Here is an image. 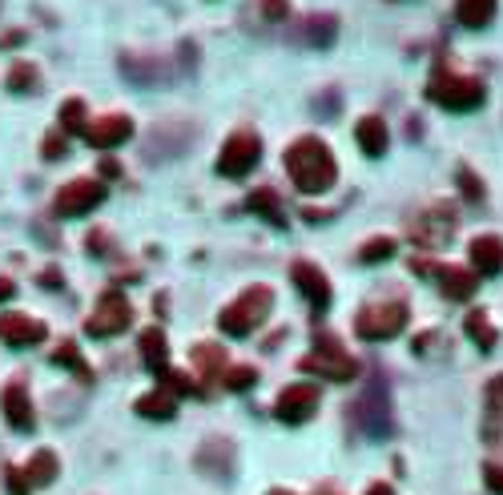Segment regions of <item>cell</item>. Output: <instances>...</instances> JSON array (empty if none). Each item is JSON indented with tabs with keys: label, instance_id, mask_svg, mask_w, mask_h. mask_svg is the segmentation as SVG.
Wrapping results in <instances>:
<instances>
[{
	"label": "cell",
	"instance_id": "6da1fadb",
	"mask_svg": "<svg viewBox=\"0 0 503 495\" xmlns=\"http://www.w3.org/2000/svg\"><path fill=\"white\" fill-rule=\"evenodd\" d=\"M286 173L290 181L302 189V194H326V189L339 181V162H334L331 146L323 138H298L290 149H286Z\"/></svg>",
	"mask_w": 503,
	"mask_h": 495
},
{
	"label": "cell",
	"instance_id": "7a4b0ae2",
	"mask_svg": "<svg viewBox=\"0 0 503 495\" xmlns=\"http://www.w3.org/2000/svg\"><path fill=\"white\" fill-rule=\"evenodd\" d=\"M270 310H274V290H270V286H246V290L218 315V326L226 334H234V339H246V334H254L266 323Z\"/></svg>",
	"mask_w": 503,
	"mask_h": 495
},
{
	"label": "cell",
	"instance_id": "3957f363",
	"mask_svg": "<svg viewBox=\"0 0 503 495\" xmlns=\"http://www.w3.org/2000/svg\"><path fill=\"white\" fill-rule=\"evenodd\" d=\"M427 97L435 101L439 109H451V113H471V109L483 105V85L475 77H459V73H447V69H435L427 81Z\"/></svg>",
	"mask_w": 503,
	"mask_h": 495
},
{
	"label": "cell",
	"instance_id": "277c9868",
	"mask_svg": "<svg viewBox=\"0 0 503 495\" xmlns=\"http://www.w3.org/2000/svg\"><path fill=\"white\" fill-rule=\"evenodd\" d=\"M407 302L390 298V302H371V306H363L355 315V334L366 342H387L395 339V334L407 331Z\"/></svg>",
	"mask_w": 503,
	"mask_h": 495
},
{
	"label": "cell",
	"instance_id": "5b68a950",
	"mask_svg": "<svg viewBox=\"0 0 503 495\" xmlns=\"http://www.w3.org/2000/svg\"><path fill=\"white\" fill-rule=\"evenodd\" d=\"M298 366L302 371H310V374H323V379H331V382H350L358 374V363L342 350V342L334 339V334H318L314 350L302 355Z\"/></svg>",
	"mask_w": 503,
	"mask_h": 495
},
{
	"label": "cell",
	"instance_id": "8992f818",
	"mask_svg": "<svg viewBox=\"0 0 503 495\" xmlns=\"http://www.w3.org/2000/svg\"><path fill=\"white\" fill-rule=\"evenodd\" d=\"M101 202H105V181L73 178V181H65V186L57 189V197H53V214H57V218H85V214H93Z\"/></svg>",
	"mask_w": 503,
	"mask_h": 495
},
{
	"label": "cell",
	"instance_id": "52a82bcc",
	"mask_svg": "<svg viewBox=\"0 0 503 495\" xmlns=\"http://www.w3.org/2000/svg\"><path fill=\"white\" fill-rule=\"evenodd\" d=\"M130 323H133L130 298H125L122 290H105V294L97 298V306H93V315H89V323H85V331H89L93 339H113V334L130 331Z\"/></svg>",
	"mask_w": 503,
	"mask_h": 495
},
{
	"label": "cell",
	"instance_id": "ba28073f",
	"mask_svg": "<svg viewBox=\"0 0 503 495\" xmlns=\"http://www.w3.org/2000/svg\"><path fill=\"white\" fill-rule=\"evenodd\" d=\"M258 162H262V138L250 130H238V133H230L226 146H222L218 173L222 178H246Z\"/></svg>",
	"mask_w": 503,
	"mask_h": 495
},
{
	"label": "cell",
	"instance_id": "9c48e42d",
	"mask_svg": "<svg viewBox=\"0 0 503 495\" xmlns=\"http://www.w3.org/2000/svg\"><path fill=\"white\" fill-rule=\"evenodd\" d=\"M318 387L314 382H290V387H282V395H278L274 403V415L282 423H290V427H298V423H306L310 415L318 411Z\"/></svg>",
	"mask_w": 503,
	"mask_h": 495
},
{
	"label": "cell",
	"instance_id": "30bf717a",
	"mask_svg": "<svg viewBox=\"0 0 503 495\" xmlns=\"http://www.w3.org/2000/svg\"><path fill=\"white\" fill-rule=\"evenodd\" d=\"M355 419L363 423V431L371 439H382V435H390V415H387V390H382V382L374 379L371 387H366V395L358 399V407H355Z\"/></svg>",
	"mask_w": 503,
	"mask_h": 495
},
{
	"label": "cell",
	"instance_id": "8fae6325",
	"mask_svg": "<svg viewBox=\"0 0 503 495\" xmlns=\"http://www.w3.org/2000/svg\"><path fill=\"white\" fill-rule=\"evenodd\" d=\"M451 234H455V214L447 210V206H431L427 214H419V218L411 222V238H415V246H427V250L443 246Z\"/></svg>",
	"mask_w": 503,
	"mask_h": 495
},
{
	"label": "cell",
	"instance_id": "7c38bea8",
	"mask_svg": "<svg viewBox=\"0 0 503 495\" xmlns=\"http://www.w3.org/2000/svg\"><path fill=\"white\" fill-rule=\"evenodd\" d=\"M45 334H49V326L33 315H17V310H13V315H0V342H9V347H17V350L45 342Z\"/></svg>",
	"mask_w": 503,
	"mask_h": 495
},
{
	"label": "cell",
	"instance_id": "4fadbf2b",
	"mask_svg": "<svg viewBox=\"0 0 503 495\" xmlns=\"http://www.w3.org/2000/svg\"><path fill=\"white\" fill-rule=\"evenodd\" d=\"M130 138H133V122L125 113H105V117H97V122H89V130H85V141H89L93 149H117Z\"/></svg>",
	"mask_w": 503,
	"mask_h": 495
},
{
	"label": "cell",
	"instance_id": "5bb4252c",
	"mask_svg": "<svg viewBox=\"0 0 503 495\" xmlns=\"http://www.w3.org/2000/svg\"><path fill=\"white\" fill-rule=\"evenodd\" d=\"M0 411L9 419L13 431H33L37 427V415H33V399H29L25 382H9L0 390Z\"/></svg>",
	"mask_w": 503,
	"mask_h": 495
},
{
	"label": "cell",
	"instance_id": "9a60e30c",
	"mask_svg": "<svg viewBox=\"0 0 503 495\" xmlns=\"http://www.w3.org/2000/svg\"><path fill=\"white\" fill-rule=\"evenodd\" d=\"M290 278H294V286L302 290V298H306L314 310L331 306V282H326V274L318 266H310V262H294Z\"/></svg>",
	"mask_w": 503,
	"mask_h": 495
},
{
	"label": "cell",
	"instance_id": "2e32d148",
	"mask_svg": "<svg viewBox=\"0 0 503 495\" xmlns=\"http://www.w3.org/2000/svg\"><path fill=\"white\" fill-rule=\"evenodd\" d=\"M431 274L439 278V290H443L451 302H467L479 286V274L467 266H431Z\"/></svg>",
	"mask_w": 503,
	"mask_h": 495
},
{
	"label": "cell",
	"instance_id": "e0dca14e",
	"mask_svg": "<svg viewBox=\"0 0 503 495\" xmlns=\"http://www.w3.org/2000/svg\"><path fill=\"white\" fill-rule=\"evenodd\" d=\"M471 270L483 278H495L503 270V238L495 234H479L471 242Z\"/></svg>",
	"mask_w": 503,
	"mask_h": 495
},
{
	"label": "cell",
	"instance_id": "ac0fdd59",
	"mask_svg": "<svg viewBox=\"0 0 503 495\" xmlns=\"http://www.w3.org/2000/svg\"><path fill=\"white\" fill-rule=\"evenodd\" d=\"M197 471H205V475L214 479H226L230 471H234V443H226V439H210V443H202V451H197Z\"/></svg>",
	"mask_w": 503,
	"mask_h": 495
},
{
	"label": "cell",
	"instance_id": "d6986e66",
	"mask_svg": "<svg viewBox=\"0 0 503 495\" xmlns=\"http://www.w3.org/2000/svg\"><path fill=\"white\" fill-rule=\"evenodd\" d=\"M189 358H194L197 374H202L205 382H214V379H226V371H230L226 347H218V342H197V347L189 350Z\"/></svg>",
	"mask_w": 503,
	"mask_h": 495
},
{
	"label": "cell",
	"instance_id": "ffe728a7",
	"mask_svg": "<svg viewBox=\"0 0 503 495\" xmlns=\"http://www.w3.org/2000/svg\"><path fill=\"white\" fill-rule=\"evenodd\" d=\"M355 141L363 146L366 157H382L387 154V122L382 117H363V122L355 125Z\"/></svg>",
	"mask_w": 503,
	"mask_h": 495
},
{
	"label": "cell",
	"instance_id": "44dd1931",
	"mask_svg": "<svg viewBox=\"0 0 503 495\" xmlns=\"http://www.w3.org/2000/svg\"><path fill=\"white\" fill-rule=\"evenodd\" d=\"M495 9H499V0H455V21L463 29H483L495 21Z\"/></svg>",
	"mask_w": 503,
	"mask_h": 495
},
{
	"label": "cell",
	"instance_id": "7402d4cb",
	"mask_svg": "<svg viewBox=\"0 0 503 495\" xmlns=\"http://www.w3.org/2000/svg\"><path fill=\"white\" fill-rule=\"evenodd\" d=\"M141 358H146V366L149 371H157V374H165L170 371V342H165V334L157 331V326H149V331H141Z\"/></svg>",
	"mask_w": 503,
	"mask_h": 495
},
{
	"label": "cell",
	"instance_id": "603a6c76",
	"mask_svg": "<svg viewBox=\"0 0 503 495\" xmlns=\"http://www.w3.org/2000/svg\"><path fill=\"white\" fill-rule=\"evenodd\" d=\"M334 37H339V21L334 17H306L298 29V41L314 45V49H331Z\"/></svg>",
	"mask_w": 503,
	"mask_h": 495
},
{
	"label": "cell",
	"instance_id": "cb8c5ba5",
	"mask_svg": "<svg viewBox=\"0 0 503 495\" xmlns=\"http://www.w3.org/2000/svg\"><path fill=\"white\" fill-rule=\"evenodd\" d=\"M487 443H499L503 439V374L487 382Z\"/></svg>",
	"mask_w": 503,
	"mask_h": 495
},
{
	"label": "cell",
	"instance_id": "d4e9b609",
	"mask_svg": "<svg viewBox=\"0 0 503 495\" xmlns=\"http://www.w3.org/2000/svg\"><path fill=\"white\" fill-rule=\"evenodd\" d=\"M138 415L141 419H173V415H178V395H170V390H149V395L138 399Z\"/></svg>",
	"mask_w": 503,
	"mask_h": 495
},
{
	"label": "cell",
	"instance_id": "484cf974",
	"mask_svg": "<svg viewBox=\"0 0 503 495\" xmlns=\"http://www.w3.org/2000/svg\"><path fill=\"white\" fill-rule=\"evenodd\" d=\"M122 73L125 77H133V81L138 85H146V89H154L157 81H162V61H141V57H130V53H125L122 57Z\"/></svg>",
	"mask_w": 503,
	"mask_h": 495
},
{
	"label": "cell",
	"instance_id": "4316f807",
	"mask_svg": "<svg viewBox=\"0 0 503 495\" xmlns=\"http://www.w3.org/2000/svg\"><path fill=\"white\" fill-rule=\"evenodd\" d=\"M57 471H61V463H57V455L45 447V451H37L33 459H29V467H25V475H29V483L33 487H49L53 479H57Z\"/></svg>",
	"mask_w": 503,
	"mask_h": 495
},
{
	"label": "cell",
	"instance_id": "83f0119b",
	"mask_svg": "<svg viewBox=\"0 0 503 495\" xmlns=\"http://www.w3.org/2000/svg\"><path fill=\"white\" fill-rule=\"evenodd\" d=\"M246 206H250L254 214H262L270 226H286L282 206H278V194H274V189H254V194L246 197Z\"/></svg>",
	"mask_w": 503,
	"mask_h": 495
},
{
	"label": "cell",
	"instance_id": "f1b7e54d",
	"mask_svg": "<svg viewBox=\"0 0 503 495\" xmlns=\"http://www.w3.org/2000/svg\"><path fill=\"white\" fill-rule=\"evenodd\" d=\"M467 334H471V342H475L479 350H491L495 342H499V334H495L491 318H487L483 310H471L467 315Z\"/></svg>",
	"mask_w": 503,
	"mask_h": 495
},
{
	"label": "cell",
	"instance_id": "f546056e",
	"mask_svg": "<svg viewBox=\"0 0 503 495\" xmlns=\"http://www.w3.org/2000/svg\"><path fill=\"white\" fill-rule=\"evenodd\" d=\"M85 101L81 97H69V101H61V130L73 138V133H81L85 138V130H89V122H85Z\"/></svg>",
	"mask_w": 503,
	"mask_h": 495
},
{
	"label": "cell",
	"instance_id": "4dcf8cb0",
	"mask_svg": "<svg viewBox=\"0 0 503 495\" xmlns=\"http://www.w3.org/2000/svg\"><path fill=\"white\" fill-rule=\"evenodd\" d=\"M9 89L13 93H37L41 89V69L29 65V61H17V65L9 69Z\"/></svg>",
	"mask_w": 503,
	"mask_h": 495
},
{
	"label": "cell",
	"instance_id": "1f68e13d",
	"mask_svg": "<svg viewBox=\"0 0 503 495\" xmlns=\"http://www.w3.org/2000/svg\"><path fill=\"white\" fill-rule=\"evenodd\" d=\"M53 363H57V366H69V371H77L81 379H93L89 366H85V358H81V350H77V342H61V347L53 350Z\"/></svg>",
	"mask_w": 503,
	"mask_h": 495
},
{
	"label": "cell",
	"instance_id": "d6a6232c",
	"mask_svg": "<svg viewBox=\"0 0 503 495\" xmlns=\"http://www.w3.org/2000/svg\"><path fill=\"white\" fill-rule=\"evenodd\" d=\"M395 254V238H371V242L358 250V262L363 266H374V262H387Z\"/></svg>",
	"mask_w": 503,
	"mask_h": 495
},
{
	"label": "cell",
	"instance_id": "836d02e7",
	"mask_svg": "<svg viewBox=\"0 0 503 495\" xmlns=\"http://www.w3.org/2000/svg\"><path fill=\"white\" fill-rule=\"evenodd\" d=\"M222 382H226V390H250L254 382H258V371H254V366H230Z\"/></svg>",
	"mask_w": 503,
	"mask_h": 495
},
{
	"label": "cell",
	"instance_id": "e575fe53",
	"mask_svg": "<svg viewBox=\"0 0 503 495\" xmlns=\"http://www.w3.org/2000/svg\"><path fill=\"white\" fill-rule=\"evenodd\" d=\"M162 379H165V390H170V395H202V387H197L189 374H181V371H165Z\"/></svg>",
	"mask_w": 503,
	"mask_h": 495
},
{
	"label": "cell",
	"instance_id": "d590c367",
	"mask_svg": "<svg viewBox=\"0 0 503 495\" xmlns=\"http://www.w3.org/2000/svg\"><path fill=\"white\" fill-rule=\"evenodd\" d=\"M41 154H45V162H57V157H65L69 154V133L65 130H53L49 138L41 141Z\"/></svg>",
	"mask_w": 503,
	"mask_h": 495
},
{
	"label": "cell",
	"instance_id": "8d00e7d4",
	"mask_svg": "<svg viewBox=\"0 0 503 495\" xmlns=\"http://www.w3.org/2000/svg\"><path fill=\"white\" fill-rule=\"evenodd\" d=\"M459 189L467 194V202H483V186H479V178L467 165H459Z\"/></svg>",
	"mask_w": 503,
	"mask_h": 495
},
{
	"label": "cell",
	"instance_id": "74e56055",
	"mask_svg": "<svg viewBox=\"0 0 503 495\" xmlns=\"http://www.w3.org/2000/svg\"><path fill=\"white\" fill-rule=\"evenodd\" d=\"M483 483L487 491L503 495V463H483Z\"/></svg>",
	"mask_w": 503,
	"mask_h": 495
},
{
	"label": "cell",
	"instance_id": "f35d334b",
	"mask_svg": "<svg viewBox=\"0 0 503 495\" xmlns=\"http://www.w3.org/2000/svg\"><path fill=\"white\" fill-rule=\"evenodd\" d=\"M262 17L266 21H290V4H286V0H262Z\"/></svg>",
	"mask_w": 503,
	"mask_h": 495
},
{
	"label": "cell",
	"instance_id": "ab89813d",
	"mask_svg": "<svg viewBox=\"0 0 503 495\" xmlns=\"http://www.w3.org/2000/svg\"><path fill=\"white\" fill-rule=\"evenodd\" d=\"M4 479H9V491H13V495H29V491H33V483H29V475H25V471H17V467H9V471H4Z\"/></svg>",
	"mask_w": 503,
	"mask_h": 495
},
{
	"label": "cell",
	"instance_id": "60d3db41",
	"mask_svg": "<svg viewBox=\"0 0 503 495\" xmlns=\"http://www.w3.org/2000/svg\"><path fill=\"white\" fill-rule=\"evenodd\" d=\"M85 250H89V254H105L109 250V234H105V230H93V234L85 238Z\"/></svg>",
	"mask_w": 503,
	"mask_h": 495
},
{
	"label": "cell",
	"instance_id": "b9f144b4",
	"mask_svg": "<svg viewBox=\"0 0 503 495\" xmlns=\"http://www.w3.org/2000/svg\"><path fill=\"white\" fill-rule=\"evenodd\" d=\"M13 294H17V282H13V278H0V302H9Z\"/></svg>",
	"mask_w": 503,
	"mask_h": 495
},
{
	"label": "cell",
	"instance_id": "7bdbcfd3",
	"mask_svg": "<svg viewBox=\"0 0 503 495\" xmlns=\"http://www.w3.org/2000/svg\"><path fill=\"white\" fill-rule=\"evenodd\" d=\"M101 173H105V178H117V173H122V165H117V162H105V165H101Z\"/></svg>",
	"mask_w": 503,
	"mask_h": 495
},
{
	"label": "cell",
	"instance_id": "ee69618b",
	"mask_svg": "<svg viewBox=\"0 0 503 495\" xmlns=\"http://www.w3.org/2000/svg\"><path fill=\"white\" fill-rule=\"evenodd\" d=\"M366 495H395V491H390L387 483H374V487H371V491H366Z\"/></svg>",
	"mask_w": 503,
	"mask_h": 495
},
{
	"label": "cell",
	"instance_id": "f6af8a7d",
	"mask_svg": "<svg viewBox=\"0 0 503 495\" xmlns=\"http://www.w3.org/2000/svg\"><path fill=\"white\" fill-rule=\"evenodd\" d=\"M314 495H334V491H314Z\"/></svg>",
	"mask_w": 503,
	"mask_h": 495
},
{
	"label": "cell",
	"instance_id": "bcb514c9",
	"mask_svg": "<svg viewBox=\"0 0 503 495\" xmlns=\"http://www.w3.org/2000/svg\"><path fill=\"white\" fill-rule=\"evenodd\" d=\"M274 495H290V491H274Z\"/></svg>",
	"mask_w": 503,
	"mask_h": 495
}]
</instances>
